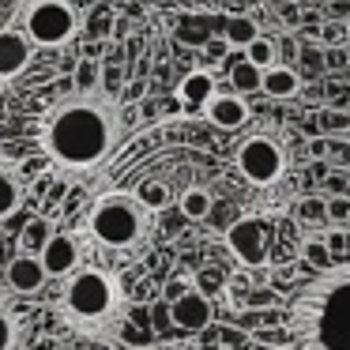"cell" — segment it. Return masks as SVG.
<instances>
[{
	"label": "cell",
	"instance_id": "1",
	"mask_svg": "<svg viewBox=\"0 0 350 350\" xmlns=\"http://www.w3.org/2000/svg\"><path fill=\"white\" fill-rule=\"evenodd\" d=\"M286 350H350V264L309 271L282 294Z\"/></svg>",
	"mask_w": 350,
	"mask_h": 350
},
{
	"label": "cell",
	"instance_id": "2",
	"mask_svg": "<svg viewBox=\"0 0 350 350\" xmlns=\"http://www.w3.org/2000/svg\"><path fill=\"white\" fill-rule=\"evenodd\" d=\"M121 139V113L102 94H72L57 102L42 124V147L64 174H87L113 154Z\"/></svg>",
	"mask_w": 350,
	"mask_h": 350
},
{
	"label": "cell",
	"instance_id": "3",
	"mask_svg": "<svg viewBox=\"0 0 350 350\" xmlns=\"http://www.w3.org/2000/svg\"><path fill=\"white\" fill-rule=\"evenodd\" d=\"M151 230H154V215L132 192H106L87 207V234L106 252L129 256V252L144 249Z\"/></svg>",
	"mask_w": 350,
	"mask_h": 350
},
{
	"label": "cell",
	"instance_id": "4",
	"mask_svg": "<svg viewBox=\"0 0 350 350\" xmlns=\"http://www.w3.org/2000/svg\"><path fill=\"white\" fill-rule=\"evenodd\" d=\"M121 282L106 267H79L76 275L64 279L61 290V312L76 327H102L121 312Z\"/></svg>",
	"mask_w": 350,
	"mask_h": 350
},
{
	"label": "cell",
	"instance_id": "5",
	"mask_svg": "<svg viewBox=\"0 0 350 350\" xmlns=\"http://www.w3.org/2000/svg\"><path fill=\"white\" fill-rule=\"evenodd\" d=\"M279 226H282V219H275V215H245L234 226H226V245L237 256V264L252 267V271H264L271 264V249L279 241Z\"/></svg>",
	"mask_w": 350,
	"mask_h": 350
},
{
	"label": "cell",
	"instance_id": "6",
	"mask_svg": "<svg viewBox=\"0 0 350 350\" xmlns=\"http://www.w3.org/2000/svg\"><path fill=\"white\" fill-rule=\"evenodd\" d=\"M79 31V12L68 0H38L23 12V34L38 49H61L76 38Z\"/></svg>",
	"mask_w": 350,
	"mask_h": 350
},
{
	"label": "cell",
	"instance_id": "7",
	"mask_svg": "<svg viewBox=\"0 0 350 350\" xmlns=\"http://www.w3.org/2000/svg\"><path fill=\"white\" fill-rule=\"evenodd\" d=\"M234 166H237V174H241L249 185H256V189H271V185L286 174V151H282L279 139L260 136L256 132V136H245L241 144H237Z\"/></svg>",
	"mask_w": 350,
	"mask_h": 350
},
{
	"label": "cell",
	"instance_id": "8",
	"mask_svg": "<svg viewBox=\"0 0 350 350\" xmlns=\"http://www.w3.org/2000/svg\"><path fill=\"white\" fill-rule=\"evenodd\" d=\"M170 320H174L177 327H185V332H204L215 320V305H211V297H204L200 290L189 286L181 297L170 301Z\"/></svg>",
	"mask_w": 350,
	"mask_h": 350
},
{
	"label": "cell",
	"instance_id": "9",
	"mask_svg": "<svg viewBox=\"0 0 350 350\" xmlns=\"http://www.w3.org/2000/svg\"><path fill=\"white\" fill-rule=\"evenodd\" d=\"M38 260L49 279H68V275L79 271V241L72 234H53L49 245L38 252Z\"/></svg>",
	"mask_w": 350,
	"mask_h": 350
},
{
	"label": "cell",
	"instance_id": "10",
	"mask_svg": "<svg viewBox=\"0 0 350 350\" xmlns=\"http://www.w3.org/2000/svg\"><path fill=\"white\" fill-rule=\"evenodd\" d=\"M204 117L215 124V129L234 132V129H241V124L249 121V106H245V98L234 94V91H215V98L207 102Z\"/></svg>",
	"mask_w": 350,
	"mask_h": 350
},
{
	"label": "cell",
	"instance_id": "11",
	"mask_svg": "<svg viewBox=\"0 0 350 350\" xmlns=\"http://www.w3.org/2000/svg\"><path fill=\"white\" fill-rule=\"evenodd\" d=\"M31 57L34 46L23 31H0V79H16L19 72H27Z\"/></svg>",
	"mask_w": 350,
	"mask_h": 350
},
{
	"label": "cell",
	"instance_id": "12",
	"mask_svg": "<svg viewBox=\"0 0 350 350\" xmlns=\"http://www.w3.org/2000/svg\"><path fill=\"white\" fill-rule=\"evenodd\" d=\"M4 275H8V286L16 290V294H38V290L49 282L42 260L38 256H27V252L12 256V264H8V271H4Z\"/></svg>",
	"mask_w": 350,
	"mask_h": 350
},
{
	"label": "cell",
	"instance_id": "13",
	"mask_svg": "<svg viewBox=\"0 0 350 350\" xmlns=\"http://www.w3.org/2000/svg\"><path fill=\"white\" fill-rule=\"evenodd\" d=\"M211 98H215V76L211 72H189V76L177 83V106H185L189 113L207 109Z\"/></svg>",
	"mask_w": 350,
	"mask_h": 350
},
{
	"label": "cell",
	"instance_id": "14",
	"mask_svg": "<svg viewBox=\"0 0 350 350\" xmlns=\"http://www.w3.org/2000/svg\"><path fill=\"white\" fill-rule=\"evenodd\" d=\"M260 91H264L267 98H294V94L301 91V76H297L290 64H275V68L264 72V79H260Z\"/></svg>",
	"mask_w": 350,
	"mask_h": 350
},
{
	"label": "cell",
	"instance_id": "15",
	"mask_svg": "<svg viewBox=\"0 0 350 350\" xmlns=\"http://www.w3.org/2000/svg\"><path fill=\"white\" fill-rule=\"evenodd\" d=\"M19 204H23V181H19L16 166L0 162V222L12 219L19 211Z\"/></svg>",
	"mask_w": 350,
	"mask_h": 350
},
{
	"label": "cell",
	"instance_id": "16",
	"mask_svg": "<svg viewBox=\"0 0 350 350\" xmlns=\"http://www.w3.org/2000/svg\"><path fill=\"white\" fill-rule=\"evenodd\" d=\"M256 38H260L256 19H249V16H230L226 23H222V42H226L230 49H249Z\"/></svg>",
	"mask_w": 350,
	"mask_h": 350
},
{
	"label": "cell",
	"instance_id": "17",
	"mask_svg": "<svg viewBox=\"0 0 350 350\" xmlns=\"http://www.w3.org/2000/svg\"><path fill=\"white\" fill-rule=\"evenodd\" d=\"M181 215L185 219H192V222H204L207 215L215 211V200H211V192L204 189V185H192V189H185L181 192Z\"/></svg>",
	"mask_w": 350,
	"mask_h": 350
},
{
	"label": "cell",
	"instance_id": "18",
	"mask_svg": "<svg viewBox=\"0 0 350 350\" xmlns=\"http://www.w3.org/2000/svg\"><path fill=\"white\" fill-rule=\"evenodd\" d=\"M49 237H53V222L38 215V219H31V222L23 226V234H19V245H23L27 256H38V252L49 245Z\"/></svg>",
	"mask_w": 350,
	"mask_h": 350
},
{
	"label": "cell",
	"instance_id": "19",
	"mask_svg": "<svg viewBox=\"0 0 350 350\" xmlns=\"http://www.w3.org/2000/svg\"><path fill=\"white\" fill-rule=\"evenodd\" d=\"M260 79H264V72L260 68H252L245 57H237L234 64H230V87H234V94H256L260 91Z\"/></svg>",
	"mask_w": 350,
	"mask_h": 350
},
{
	"label": "cell",
	"instance_id": "20",
	"mask_svg": "<svg viewBox=\"0 0 350 350\" xmlns=\"http://www.w3.org/2000/svg\"><path fill=\"white\" fill-rule=\"evenodd\" d=\"M132 196H136L151 215H159L162 207L170 204V189H166V181H159V177H147V181H139V189L132 192Z\"/></svg>",
	"mask_w": 350,
	"mask_h": 350
},
{
	"label": "cell",
	"instance_id": "21",
	"mask_svg": "<svg viewBox=\"0 0 350 350\" xmlns=\"http://www.w3.org/2000/svg\"><path fill=\"white\" fill-rule=\"evenodd\" d=\"M19 339L23 332H19L16 309L8 305V297H0V350H19Z\"/></svg>",
	"mask_w": 350,
	"mask_h": 350
},
{
	"label": "cell",
	"instance_id": "22",
	"mask_svg": "<svg viewBox=\"0 0 350 350\" xmlns=\"http://www.w3.org/2000/svg\"><path fill=\"white\" fill-rule=\"evenodd\" d=\"M245 61H249L252 68L267 72V68H275V61H279V49H275L271 38H264V34H260V38L252 42L249 49H245Z\"/></svg>",
	"mask_w": 350,
	"mask_h": 350
},
{
	"label": "cell",
	"instance_id": "23",
	"mask_svg": "<svg viewBox=\"0 0 350 350\" xmlns=\"http://www.w3.org/2000/svg\"><path fill=\"white\" fill-rule=\"evenodd\" d=\"M102 83V64L91 61V57H83V61H76V91L79 94H94Z\"/></svg>",
	"mask_w": 350,
	"mask_h": 350
},
{
	"label": "cell",
	"instance_id": "24",
	"mask_svg": "<svg viewBox=\"0 0 350 350\" xmlns=\"http://www.w3.org/2000/svg\"><path fill=\"white\" fill-rule=\"evenodd\" d=\"M301 256H305V267H309V271H327V267H332V256H327L324 237H305Z\"/></svg>",
	"mask_w": 350,
	"mask_h": 350
},
{
	"label": "cell",
	"instance_id": "25",
	"mask_svg": "<svg viewBox=\"0 0 350 350\" xmlns=\"http://www.w3.org/2000/svg\"><path fill=\"white\" fill-rule=\"evenodd\" d=\"M177 42H185V46H207L211 42L207 19H181L177 23Z\"/></svg>",
	"mask_w": 350,
	"mask_h": 350
},
{
	"label": "cell",
	"instance_id": "26",
	"mask_svg": "<svg viewBox=\"0 0 350 350\" xmlns=\"http://www.w3.org/2000/svg\"><path fill=\"white\" fill-rule=\"evenodd\" d=\"M324 245H327L332 264H350V230H332V234H324Z\"/></svg>",
	"mask_w": 350,
	"mask_h": 350
},
{
	"label": "cell",
	"instance_id": "27",
	"mask_svg": "<svg viewBox=\"0 0 350 350\" xmlns=\"http://www.w3.org/2000/svg\"><path fill=\"white\" fill-rule=\"evenodd\" d=\"M222 286H226V275H222V267H204V271L196 275V282H192V290H200L204 297H215Z\"/></svg>",
	"mask_w": 350,
	"mask_h": 350
},
{
	"label": "cell",
	"instance_id": "28",
	"mask_svg": "<svg viewBox=\"0 0 350 350\" xmlns=\"http://www.w3.org/2000/svg\"><path fill=\"white\" fill-rule=\"evenodd\" d=\"M324 132H332V136L350 132V113H347V109H327V113H324Z\"/></svg>",
	"mask_w": 350,
	"mask_h": 350
},
{
	"label": "cell",
	"instance_id": "29",
	"mask_svg": "<svg viewBox=\"0 0 350 350\" xmlns=\"http://www.w3.org/2000/svg\"><path fill=\"white\" fill-rule=\"evenodd\" d=\"M324 219L347 222V219H350V200H347V196H332V200L324 204Z\"/></svg>",
	"mask_w": 350,
	"mask_h": 350
},
{
	"label": "cell",
	"instance_id": "30",
	"mask_svg": "<svg viewBox=\"0 0 350 350\" xmlns=\"http://www.w3.org/2000/svg\"><path fill=\"white\" fill-rule=\"evenodd\" d=\"M256 339L264 342L267 350H271V347L286 350V332H282V327H260V332H256Z\"/></svg>",
	"mask_w": 350,
	"mask_h": 350
},
{
	"label": "cell",
	"instance_id": "31",
	"mask_svg": "<svg viewBox=\"0 0 350 350\" xmlns=\"http://www.w3.org/2000/svg\"><path fill=\"white\" fill-rule=\"evenodd\" d=\"M320 42H324V46H347V27L342 23H327L324 31H320Z\"/></svg>",
	"mask_w": 350,
	"mask_h": 350
},
{
	"label": "cell",
	"instance_id": "32",
	"mask_svg": "<svg viewBox=\"0 0 350 350\" xmlns=\"http://www.w3.org/2000/svg\"><path fill=\"white\" fill-rule=\"evenodd\" d=\"M297 215H301L305 222H320L324 219V200H301V204H297Z\"/></svg>",
	"mask_w": 350,
	"mask_h": 350
},
{
	"label": "cell",
	"instance_id": "33",
	"mask_svg": "<svg viewBox=\"0 0 350 350\" xmlns=\"http://www.w3.org/2000/svg\"><path fill=\"white\" fill-rule=\"evenodd\" d=\"M324 159L332 162V166H350V144H335Z\"/></svg>",
	"mask_w": 350,
	"mask_h": 350
},
{
	"label": "cell",
	"instance_id": "34",
	"mask_svg": "<svg viewBox=\"0 0 350 350\" xmlns=\"http://www.w3.org/2000/svg\"><path fill=\"white\" fill-rule=\"evenodd\" d=\"M275 301H279V294H275V290H264V294H260V290H252V294H249V305H256V309H260V305H275Z\"/></svg>",
	"mask_w": 350,
	"mask_h": 350
},
{
	"label": "cell",
	"instance_id": "35",
	"mask_svg": "<svg viewBox=\"0 0 350 350\" xmlns=\"http://www.w3.org/2000/svg\"><path fill=\"white\" fill-rule=\"evenodd\" d=\"M327 189H332L335 196H347V177H342L339 170H335V174H327Z\"/></svg>",
	"mask_w": 350,
	"mask_h": 350
},
{
	"label": "cell",
	"instance_id": "36",
	"mask_svg": "<svg viewBox=\"0 0 350 350\" xmlns=\"http://www.w3.org/2000/svg\"><path fill=\"white\" fill-rule=\"evenodd\" d=\"M342 64H347V61H342V53H339V49H332V53H327V68H342Z\"/></svg>",
	"mask_w": 350,
	"mask_h": 350
},
{
	"label": "cell",
	"instance_id": "37",
	"mask_svg": "<svg viewBox=\"0 0 350 350\" xmlns=\"http://www.w3.org/2000/svg\"><path fill=\"white\" fill-rule=\"evenodd\" d=\"M342 27H347V46H350V16H347V23H342Z\"/></svg>",
	"mask_w": 350,
	"mask_h": 350
},
{
	"label": "cell",
	"instance_id": "38",
	"mask_svg": "<svg viewBox=\"0 0 350 350\" xmlns=\"http://www.w3.org/2000/svg\"><path fill=\"white\" fill-rule=\"evenodd\" d=\"M347 200H350V181H347Z\"/></svg>",
	"mask_w": 350,
	"mask_h": 350
},
{
	"label": "cell",
	"instance_id": "39",
	"mask_svg": "<svg viewBox=\"0 0 350 350\" xmlns=\"http://www.w3.org/2000/svg\"><path fill=\"white\" fill-rule=\"evenodd\" d=\"M256 350H267V347H256Z\"/></svg>",
	"mask_w": 350,
	"mask_h": 350
},
{
	"label": "cell",
	"instance_id": "40",
	"mask_svg": "<svg viewBox=\"0 0 350 350\" xmlns=\"http://www.w3.org/2000/svg\"><path fill=\"white\" fill-rule=\"evenodd\" d=\"M347 113H350V106H347Z\"/></svg>",
	"mask_w": 350,
	"mask_h": 350
}]
</instances>
